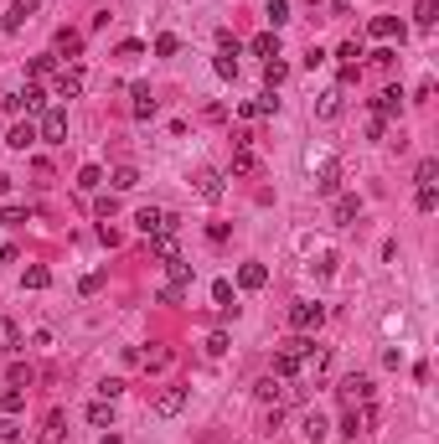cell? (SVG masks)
Here are the masks:
<instances>
[{
  "mask_svg": "<svg viewBox=\"0 0 439 444\" xmlns=\"http://www.w3.org/2000/svg\"><path fill=\"white\" fill-rule=\"evenodd\" d=\"M21 434H16V424H0V444H16Z\"/></svg>",
  "mask_w": 439,
  "mask_h": 444,
  "instance_id": "55",
  "label": "cell"
},
{
  "mask_svg": "<svg viewBox=\"0 0 439 444\" xmlns=\"http://www.w3.org/2000/svg\"><path fill=\"white\" fill-rule=\"evenodd\" d=\"M21 408H26V393H21V388H6V393H0V413H21Z\"/></svg>",
  "mask_w": 439,
  "mask_h": 444,
  "instance_id": "33",
  "label": "cell"
},
{
  "mask_svg": "<svg viewBox=\"0 0 439 444\" xmlns=\"http://www.w3.org/2000/svg\"><path fill=\"white\" fill-rule=\"evenodd\" d=\"M36 140H47V145H62V140H68V109H41Z\"/></svg>",
  "mask_w": 439,
  "mask_h": 444,
  "instance_id": "2",
  "label": "cell"
},
{
  "mask_svg": "<svg viewBox=\"0 0 439 444\" xmlns=\"http://www.w3.org/2000/svg\"><path fill=\"white\" fill-rule=\"evenodd\" d=\"M119 393H124V383H119V377H104V383H99V398H104V403H114Z\"/></svg>",
  "mask_w": 439,
  "mask_h": 444,
  "instance_id": "42",
  "label": "cell"
},
{
  "mask_svg": "<svg viewBox=\"0 0 439 444\" xmlns=\"http://www.w3.org/2000/svg\"><path fill=\"white\" fill-rule=\"evenodd\" d=\"M212 68H217V78H238V57H233V52H217Z\"/></svg>",
  "mask_w": 439,
  "mask_h": 444,
  "instance_id": "40",
  "label": "cell"
},
{
  "mask_svg": "<svg viewBox=\"0 0 439 444\" xmlns=\"http://www.w3.org/2000/svg\"><path fill=\"white\" fill-rule=\"evenodd\" d=\"M372 36H398V41H403V21H393V16H378V21H372Z\"/></svg>",
  "mask_w": 439,
  "mask_h": 444,
  "instance_id": "32",
  "label": "cell"
},
{
  "mask_svg": "<svg viewBox=\"0 0 439 444\" xmlns=\"http://www.w3.org/2000/svg\"><path fill=\"white\" fill-rule=\"evenodd\" d=\"M316 191H321V196H336V191H341V161H336V155H326V161H321Z\"/></svg>",
  "mask_w": 439,
  "mask_h": 444,
  "instance_id": "6",
  "label": "cell"
},
{
  "mask_svg": "<svg viewBox=\"0 0 439 444\" xmlns=\"http://www.w3.org/2000/svg\"><path fill=\"white\" fill-rule=\"evenodd\" d=\"M326 367H331V346H316V341H311V351H305V367H300V372H305V377H321Z\"/></svg>",
  "mask_w": 439,
  "mask_h": 444,
  "instance_id": "16",
  "label": "cell"
},
{
  "mask_svg": "<svg viewBox=\"0 0 439 444\" xmlns=\"http://www.w3.org/2000/svg\"><path fill=\"white\" fill-rule=\"evenodd\" d=\"M300 434H305V444H321L326 434H331V424H326V413H321V408H311V413L300 418Z\"/></svg>",
  "mask_w": 439,
  "mask_h": 444,
  "instance_id": "11",
  "label": "cell"
},
{
  "mask_svg": "<svg viewBox=\"0 0 439 444\" xmlns=\"http://www.w3.org/2000/svg\"><path fill=\"white\" fill-rule=\"evenodd\" d=\"M279 388H284V377H258V383H253V393H258V403H279Z\"/></svg>",
  "mask_w": 439,
  "mask_h": 444,
  "instance_id": "26",
  "label": "cell"
},
{
  "mask_svg": "<svg viewBox=\"0 0 439 444\" xmlns=\"http://www.w3.org/2000/svg\"><path fill=\"white\" fill-rule=\"evenodd\" d=\"M316 114H321V119H336V114H341V88H326L321 104H316Z\"/></svg>",
  "mask_w": 439,
  "mask_h": 444,
  "instance_id": "27",
  "label": "cell"
},
{
  "mask_svg": "<svg viewBox=\"0 0 439 444\" xmlns=\"http://www.w3.org/2000/svg\"><path fill=\"white\" fill-rule=\"evenodd\" d=\"M439 207V191L434 186H419V212H434Z\"/></svg>",
  "mask_w": 439,
  "mask_h": 444,
  "instance_id": "47",
  "label": "cell"
},
{
  "mask_svg": "<svg viewBox=\"0 0 439 444\" xmlns=\"http://www.w3.org/2000/svg\"><path fill=\"white\" fill-rule=\"evenodd\" d=\"M150 408H156L161 418H176V413L186 408V388H161L156 398H150Z\"/></svg>",
  "mask_w": 439,
  "mask_h": 444,
  "instance_id": "7",
  "label": "cell"
},
{
  "mask_svg": "<svg viewBox=\"0 0 439 444\" xmlns=\"http://www.w3.org/2000/svg\"><path fill=\"white\" fill-rule=\"evenodd\" d=\"M88 424H94V429H114V403H104V398H99V403L88 408Z\"/></svg>",
  "mask_w": 439,
  "mask_h": 444,
  "instance_id": "28",
  "label": "cell"
},
{
  "mask_svg": "<svg viewBox=\"0 0 439 444\" xmlns=\"http://www.w3.org/2000/svg\"><path fill=\"white\" fill-rule=\"evenodd\" d=\"M176 52H181V36L161 31V36H156V57H176Z\"/></svg>",
  "mask_w": 439,
  "mask_h": 444,
  "instance_id": "39",
  "label": "cell"
},
{
  "mask_svg": "<svg viewBox=\"0 0 439 444\" xmlns=\"http://www.w3.org/2000/svg\"><path fill=\"white\" fill-rule=\"evenodd\" d=\"M321 321H326V305H316V300H295L290 305V326L300 331V336H311Z\"/></svg>",
  "mask_w": 439,
  "mask_h": 444,
  "instance_id": "3",
  "label": "cell"
},
{
  "mask_svg": "<svg viewBox=\"0 0 439 444\" xmlns=\"http://www.w3.org/2000/svg\"><path fill=\"white\" fill-rule=\"evenodd\" d=\"M129 99H135V119H156V94H150V88L145 83H135V88H129Z\"/></svg>",
  "mask_w": 439,
  "mask_h": 444,
  "instance_id": "15",
  "label": "cell"
},
{
  "mask_svg": "<svg viewBox=\"0 0 439 444\" xmlns=\"http://www.w3.org/2000/svg\"><path fill=\"white\" fill-rule=\"evenodd\" d=\"M212 300H217V310H223V321H233V316H238V305H233V284H228V279H217V284H212Z\"/></svg>",
  "mask_w": 439,
  "mask_h": 444,
  "instance_id": "23",
  "label": "cell"
},
{
  "mask_svg": "<svg viewBox=\"0 0 439 444\" xmlns=\"http://www.w3.org/2000/svg\"><path fill=\"white\" fill-rule=\"evenodd\" d=\"M156 300H161V305H181V300H186V290H181V284H166Z\"/></svg>",
  "mask_w": 439,
  "mask_h": 444,
  "instance_id": "46",
  "label": "cell"
},
{
  "mask_svg": "<svg viewBox=\"0 0 439 444\" xmlns=\"http://www.w3.org/2000/svg\"><path fill=\"white\" fill-rule=\"evenodd\" d=\"M171 284H181V290H191V263H186V258H171Z\"/></svg>",
  "mask_w": 439,
  "mask_h": 444,
  "instance_id": "37",
  "label": "cell"
},
{
  "mask_svg": "<svg viewBox=\"0 0 439 444\" xmlns=\"http://www.w3.org/2000/svg\"><path fill=\"white\" fill-rule=\"evenodd\" d=\"M104 181L114 186V191H135L140 186V171L135 166H114V176H104Z\"/></svg>",
  "mask_w": 439,
  "mask_h": 444,
  "instance_id": "20",
  "label": "cell"
},
{
  "mask_svg": "<svg viewBox=\"0 0 439 444\" xmlns=\"http://www.w3.org/2000/svg\"><path fill=\"white\" fill-rule=\"evenodd\" d=\"M357 429H362V424H357V408H351V413L341 418V434H346V439H357Z\"/></svg>",
  "mask_w": 439,
  "mask_h": 444,
  "instance_id": "53",
  "label": "cell"
},
{
  "mask_svg": "<svg viewBox=\"0 0 439 444\" xmlns=\"http://www.w3.org/2000/svg\"><path fill=\"white\" fill-rule=\"evenodd\" d=\"M36 6H41V0H11V11H6V21H0V26H6V31H21V26L36 16Z\"/></svg>",
  "mask_w": 439,
  "mask_h": 444,
  "instance_id": "10",
  "label": "cell"
},
{
  "mask_svg": "<svg viewBox=\"0 0 439 444\" xmlns=\"http://www.w3.org/2000/svg\"><path fill=\"white\" fill-rule=\"evenodd\" d=\"M16 351H21V326L0 321V357H16Z\"/></svg>",
  "mask_w": 439,
  "mask_h": 444,
  "instance_id": "21",
  "label": "cell"
},
{
  "mask_svg": "<svg viewBox=\"0 0 439 444\" xmlns=\"http://www.w3.org/2000/svg\"><path fill=\"white\" fill-rule=\"evenodd\" d=\"M398 104H403V88H383V94L372 99V114H378V119H393V114H398Z\"/></svg>",
  "mask_w": 439,
  "mask_h": 444,
  "instance_id": "14",
  "label": "cell"
},
{
  "mask_svg": "<svg viewBox=\"0 0 439 444\" xmlns=\"http://www.w3.org/2000/svg\"><path fill=\"white\" fill-rule=\"evenodd\" d=\"M238 284H243V290H263V284H269V269H263V263H243V269H238Z\"/></svg>",
  "mask_w": 439,
  "mask_h": 444,
  "instance_id": "22",
  "label": "cell"
},
{
  "mask_svg": "<svg viewBox=\"0 0 439 444\" xmlns=\"http://www.w3.org/2000/svg\"><path fill=\"white\" fill-rule=\"evenodd\" d=\"M135 228H140L145 238H156V233H181V217L166 212V207H140V212H135Z\"/></svg>",
  "mask_w": 439,
  "mask_h": 444,
  "instance_id": "1",
  "label": "cell"
},
{
  "mask_svg": "<svg viewBox=\"0 0 439 444\" xmlns=\"http://www.w3.org/2000/svg\"><path fill=\"white\" fill-rule=\"evenodd\" d=\"M0 191H11V176H0Z\"/></svg>",
  "mask_w": 439,
  "mask_h": 444,
  "instance_id": "57",
  "label": "cell"
},
{
  "mask_svg": "<svg viewBox=\"0 0 439 444\" xmlns=\"http://www.w3.org/2000/svg\"><path fill=\"white\" fill-rule=\"evenodd\" d=\"M217 52H233V57H238L243 47H238V36H233V31H217Z\"/></svg>",
  "mask_w": 439,
  "mask_h": 444,
  "instance_id": "48",
  "label": "cell"
},
{
  "mask_svg": "<svg viewBox=\"0 0 439 444\" xmlns=\"http://www.w3.org/2000/svg\"><path fill=\"white\" fill-rule=\"evenodd\" d=\"M21 284H26V290H47V284H52V274L41 269V263H31V269L21 274Z\"/></svg>",
  "mask_w": 439,
  "mask_h": 444,
  "instance_id": "34",
  "label": "cell"
},
{
  "mask_svg": "<svg viewBox=\"0 0 439 444\" xmlns=\"http://www.w3.org/2000/svg\"><path fill=\"white\" fill-rule=\"evenodd\" d=\"M263 16H269V31H279V26H284V21H290V6H284V0H274V6H269V11H263Z\"/></svg>",
  "mask_w": 439,
  "mask_h": 444,
  "instance_id": "41",
  "label": "cell"
},
{
  "mask_svg": "<svg viewBox=\"0 0 439 444\" xmlns=\"http://www.w3.org/2000/svg\"><path fill=\"white\" fill-rule=\"evenodd\" d=\"M243 114H279V99H274V88H263L258 99L243 104Z\"/></svg>",
  "mask_w": 439,
  "mask_h": 444,
  "instance_id": "25",
  "label": "cell"
},
{
  "mask_svg": "<svg viewBox=\"0 0 439 444\" xmlns=\"http://www.w3.org/2000/svg\"><path fill=\"white\" fill-rule=\"evenodd\" d=\"M346 68H357V57H362V41H341V52H336Z\"/></svg>",
  "mask_w": 439,
  "mask_h": 444,
  "instance_id": "43",
  "label": "cell"
},
{
  "mask_svg": "<svg viewBox=\"0 0 439 444\" xmlns=\"http://www.w3.org/2000/svg\"><path fill=\"white\" fill-rule=\"evenodd\" d=\"M258 171V161H253V150L243 145V150H233V176H253Z\"/></svg>",
  "mask_w": 439,
  "mask_h": 444,
  "instance_id": "31",
  "label": "cell"
},
{
  "mask_svg": "<svg viewBox=\"0 0 439 444\" xmlns=\"http://www.w3.org/2000/svg\"><path fill=\"white\" fill-rule=\"evenodd\" d=\"M383 135H388V119L372 114V119H367V140H383Z\"/></svg>",
  "mask_w": 439,
  "mask_h": 444,
  "instance_id": "51",
  "label": "cell"
},
{
  "mask_svg": "<svg viewBox=\"0 0 439 444\" xmlns=\"http://www.w3.org/2000/svg\"><path fill=\"white\" fill-rule=\"evenodd\" d=\"M248 52H253V57H263V62H274V57H279V31L253 36V41H248Z\"/></svg>",
  "mask_w": 439,
  "mask_h": 444,
  "instance_id": "18",
  "label": "cell"
},
{
  "mask_svg": "<svg viewBox=\"0 0 439 444\" xmlns=\"http://www.w3.org/2000/svg\"><path fill=\"white\" fill-rule=\"evenodd\" d=\"M351 217H362V196H336V212H331V222H336V228H346Z\"/></svg>",
  "mask_w": 439,
  "mask_h": 444,
  "instance_id": "19",
  "label": "cell"
},
{
  "mask_svg": "<svg viewBox=\"0 0 439 444\" xmlns=\"http://www.w3.org/2000/svg\"><path fill=\"white\" fill-rule=\"evenodd\" d=\"M104 186V166H83L78 171V191H99Z\"/></svg>",
  "mask_w": 439,
  "mask_h": 444,
  "instance_id": "29",
  "label": "cell"
},
{
  "mask_svg": "<svg viewBox=\"0 0 439 444\" xmlns=\"http://www.w3.org/2000/svg\"><path fill=\"white\" fill-rule=\"evenodd\" d=\"M31 383V367L26 362H11V388H26Z\"/></svg>",
  "mask_w": 439,
  "mask_h": 444,
  "instance_id": "45",
  "label": "cell"
},
{
  "mask_svg": "<svg viewBox=\"0 0 439 444\" xmlns=\"http://www.w3.org/2000/svg\"><path fill=\"white\" fill-rule=\"evenodd\" d=\"M57 73V52H41V57H31V78H52Z\"/></svg>",
  "mask_w": 439,
  "mask_h": 444,
  "instance_id": "35",
  "label": "cell"
},
{
  "mask_svg": "<svg viewBox=\"0 0 439 444\" xmlns=\"http://www.w3.org/2000/svg\"><path fill=\"white\" fill-rule=\"evenodd\" d=\"M16 258H21V253L11 248V243H6V248H0V269H11V263H16Z\"/></svg>",
  "mask_w": 439,
  "mask_h": 444,
  "instance_id": "54",
  "label": "cell"
},
{
  "mask_svg": "<svg viewBox=\"0 0 439 444\" xmlns=\"http://www.w3.org/2000/svg\"><path fill=\"white\" fill-rule=\"evenodd\" d=\"M57 99H78L83 94V68L78 62H68V68H57V88H52Z\"/></svg>",
  "mask_w": 439,
  "mask_h": 444,
  "instance_id": "8",
  "label": "cell"
},
{
  "mask_svg": "<svg viewBox=\"0 0 439 444\" xmlns=\"http://www.w3.org/2000/svg\"><path fill=\"white\" fill-rule=\"evenodd\" d=\"M31 212L26 207H6V212H0V228H11V222H26Z\"/></svg>",
  "mask_w": 439,
  "mask_h": 444,
  "instance_id": "49",
  "label": "cell"
},
{
  "mask_svg": "<svg viewBox=\"0 0 439 444\" xmlns=\"http://www.w3.org/2000/svg\"><path fill=\"white\" fill-rule=\"evenodd\" d=\"M150 253H156L161 263H171V258H181V243H176V233H156L150 238Z\"/></svg>",
  "mask_w": 439,
  "mask_h": 444,
  "instance_id": "17",
  "label": "cell"
},
{
  "mask_svg": "<svg viewBox=\"0 0 439 444\" xmlns=\"http://www.w3.org/2000/svg\"><path fill=\"white\" fill-rule=\"evenodd\" d=\"M300 367H305V357H300L295 346H279V351H274V377L290 383V377H300Z\"/></svg>",
  "mask_w": 439,
  "mask_h": 444,
  "instance_id": "9",
  "label": "cell"
},
{
  "mask_svg": "<svg viewBox=\"0 0 439 444\" xmlns=\"http://www.w3.org/2000/svg\"><path fill=\"white\" fill-rule=\"evenodd\" d=\"M434 176H439V161H434V155H424L419 171H413V181H419V186H434Z\"/></svg>",
  "mask_w": 439,
  "mask_h": 444,
  "instance_id": "36",
  "label": "cell"
},
{
  "mask_svg": "<svg viewBox=\"0 0 439 444\" xmlns=\"http://www.w3.org/2000/svg\"><path fill=\"white\" fill-rule=\"evenodd\" d=\"M284 78H290V68H284L279 57H274V62H263V83H269V88H279Z\"/></svg>",
  "mask_w": 439,
  "mask_h": 444,
  "instance_id": "38",
  "label": "cell"
},
{
  "mask_svg": "<svg viewBox=\"0 0 439 444\" xmlns=\"http://www.w3.org/2000/svg\"><path fill=\"white\" fill-rule=\"evenodd\" d=\"M341 403L346 408H357V403H372V377H362V372H351V377H341Z\"/></svg>",
  "mask_w": 439,
  "mask_h": 444,
  "instance_id": "4",
  "label": "cell"
},
{
  "mask_svg": "<svg viewBox=\"0 0 439 444\" xmlns=\"http://www.w3.org/2000/svg\"><path fill=\"white\" fill-rule=\"evenodd\" d=\"M41 99H47V94H41V83H26L21 94H11V99H6V114H36Z\"/></svg>",
  "mask_w": 439,
  "mask_h": 444,
  "instance_id": "5",
  "label": "cell"
},
{
  "mask_svg": "<svg viewBox=\"0 0 439 444\" xmlns=\"http://www.w3.org/2000/svg\"><path fill=\"white\" fill-rule=\"evenodd\" d=\"M104 290V274H83L78 279V295H99Z\"/></svg>",
  "mask_w": 439,
  "mask_h": 444,
  "instance_id": "44",
  "label": "cell"
},
{
  "mask_svg": "<svg viewBox=\"0 0 439 444\" xmlns=\"http://www.w3.org/2000/svg\"><path fill=\"white\" fill-rule=\"evenodd\" d=\"M140 362H145L150 372H166V367H171V351H156V357H140Z\"/></svg>",
  "mask_w": 439,
  "mask_h": 444,
  "instance_id": "50",
  "label": "cell"
},
{
  "mask_svg": "<svg viewBox=\"0 0 439 444\" xmlns=\"http://www.w3.org/2000/svg\"><path fill=\"white\" fill-rule=\"evenodd\" d=\"M207 351H212V357H223V351H228V336H223V331H212V341H207Z\"/></svg>",
  "mask_w": 439,
  "mask_h": 444,
  "instance_id": "52",
  "label": "cell"
},
{
  "mask_svg": "<svg viewBox=\"0 0 439 444\" xmlns=\"http://www.w3.org/2000/svg\"><path fill=\"white\" fill-rule=\"evenodd\" d=\"M52 52H57V57H78V52H83V36H78L73 26H57V36H52Z\"/></svg>",
  "mask_w": 439,
  "mask_h": 444,
  "instance_id": "12",
  "label": "cell"
},
{
  "mask_svg": "<svg viewBox=\"0 0 439 444\" xmlns=\"http://www.w3.org/2000/svg\"><path fill=\"white\" fill-rule=\"evenodd\" d=\"M6 145H11V150H31V145H36V124H31V119L16 124L11 135H6Z\"/></svg>",
  "mask_w": 439,
  "mask_h": 444,
  "instance_id": "24",
  "label": "cell"
},
{
  "mask_svg": "<svg viewBox=\"0 0 439 444\" xmlns=\"http://www.w3.org/2000/svg\"><path fill=\"white\" fill-rule=\"evenodd\" d=\"M99 444H124V439H119V434H104V439H99Z\"/></svg>",
  "mask_w": 439,
  "mask_h": 444,
  "instance_id": "56",
  "label": "cell"
},
{
  "mask_svg": "<svg viewBox=\"0 0 439 444\" xmlns=\"http://www.w3.org/2000/svg\"><path fill=\"white\" fill-rule=\"evenodd\" d=\"M413 21H419V26L429 31L434 21H439V0H419V6H413Z\"/></svg>",
  "mask_w": 439,
  "mask_h": 444,
  "instance_id": "30",
  "label": "cell"
},
{
  "mask_svg": "<svg viewBox=\"0 0 439 444\" xmlns=\"http://www.w3.org/2000/svg\"><path fill=\"white\" fill-rule=\"evenodd\" d=\"M196 196L217 202V196H223V171H196Z\"/></svg>",
  "mask_w": 439,
  "mask_h": 444,
  "instance_id": "13",
  "label": "cell"
}]
</instances>
